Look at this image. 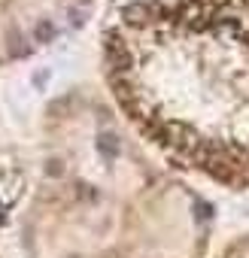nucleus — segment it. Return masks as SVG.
<instances>
[{
  "label": "nucleus",
  "mask_w": 249,
  "mask_h": 258,
  "mask_svg": "<svg viewBox=\"0 0 249 258\" xmlns=\"http://www.w3.org/2000/svg\"><path fill=\"white\" fill-rule=\"evenodd\" d=\"M109 88L170 161L249 185V0H143L103 43Z\"/></svg>",
  "instance_id": "f257e3e1"
}]
</instances>
